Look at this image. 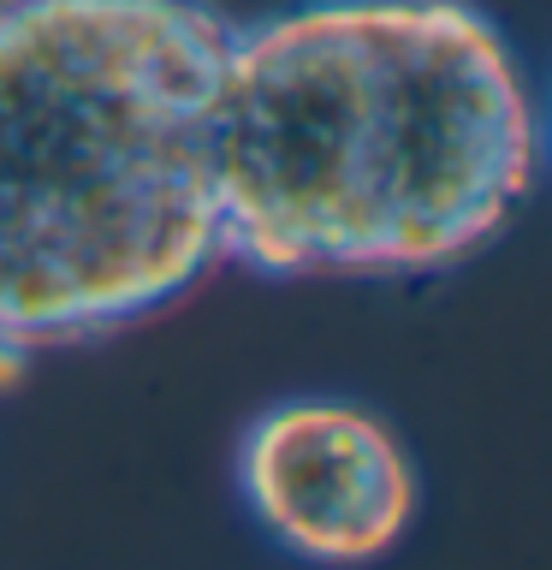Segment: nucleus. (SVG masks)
<instances>
[{"mask_svg":"<svg viewBox=\"0 0 552 570\" xmlns=\"http://www.w3.org/2000/svg\"><path fill=\"white\" fill-rule=\"evenodd\" d=\"M24 368H30V351H18L0 338V392H12L18 381H24Z\"/></svg>","mask_w":552,"mask_h":570,"instance_id":"obj_4","label":"nucleus"},{"mask_svg":"<svg viewBox=\"0 0 552 570\" xmlns=\"http://www.w3.org/2000/svg\"><path fill=\"white\" fill-rule=\"evenodd\" d=\"M541 178V96L475 0H292L214 89L220 262L410 279L481 256Z\"/></svg>","mask_w":552,"mask_h":570,"instance_id":"obj_1","label":"nucleus"},{"mask_svg":"<svg viewBox=\"0 0 552 570\" xmlns=\"http://www.w3.org/2000/svg\"><path fill=\"white\" fill-rule=\"evenodd\" d=\"M238 493L274 547L321 570H363L422 505L404 440L351 399H285L238 440Z\"/></svg>","mask_w":552,"mask_h":570,"instance_id":"obj_3","label":"nucleus"},{"mask_svg":"<svg viewBox=\"0 0 552 570\" xmlns=\"http://www.w3.org/2000/svg\"><path fill=\"white\" fill-rule=\"evenodd\" d=\"M214 0H0V338L89 345L220 262Z\"/></svg>","mask_w":552,"mask_h":570,"instance_id":"obj_2","label":"nucleus"}]
</instances>
